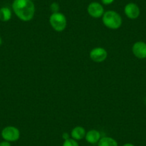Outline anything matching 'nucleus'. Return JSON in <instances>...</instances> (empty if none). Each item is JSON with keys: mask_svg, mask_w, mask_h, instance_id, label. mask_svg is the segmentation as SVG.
Returning a JSON list of instances; mask_svg holds the SVG:
<instances>
[{"mask_svg": "<svg viewBox=\"0 0 146 146\" xmlns=\"http://www.w3.org/2000/svg\"><path fill=\"white\" fill-rule=\"evenodd\" d=\"M62 137L63 140H67V139L70 138V135L67 133H64L62 134Z\"/></svg>", "mask_w": 146, "mask_h": 146, "instance_id": "nucleus-17", "label": "nucleus"}, {"mask_svg": "<svg viewBox=\"0 0 146 146\" xmlns=\"http://www.w3.org/2000/svg\"><path fill=\"white\" fill-rule=\"evenodd\" d=\"M90 57L95 62H102L108 57V52L102 47H95L90 52Z\"/></svg>", "mask_w": 146, "mask_h": 146, "instance_id": "nucleus-5", "label": "nucleus"}, {"mask_svg": "<svg viewBox=\"0 0 146 146\" xmlns=\"http://www.w3.org/2000/svg\"><path fill=\"white\" fill-rule=\"evenodd\" d=\"M12 11L7 7H3L0 9V21L6 22L12 18Z\"/></svg>", "mask_w": 146, "mask_h": 146, "instance_id": "nucleus-12", "label": "nucleus"}, {"mask_svg": "<svg viewBox=\"0 0 146 146\" xmlns=\"http://www.w3.org/2000/svg\"><path fill=\"white\" fill-rule=\"evenodd\" d=\"M2 37L0 36V46L2 45Z\"/></svg>", "mask_w": 146, "mask_h": 146, "instance_id": "nucleus-19", "label": "nucleus"}, {"mask_svg": "<svg viewBox=\"0 0 146 146\" xmlns=\"http://www.w3.org/2000/svg\"><path fill=\"white\" fill-rule=\"evenodd\" d=\"M145 104H146V98H145Z\"/></svg>", "mask_w": 146, "mask_h": 146, "instance_id": "nucleus-20", "label": "nucleus"}, {"mask_svg": "<svg viewBox=\"0 0 146 146\" xmlns=\"http://www.w3.org/2000/svg\"><path fill=\"white\" fill-rule=\"evenodd\" d=\"M12 9L20 20L29 22L33 19L35 13V7L31 0H14Z\"/></svg>", "mask_w": 146, "mask_h": 146, "instance_id": "nucleus-1", "label": "nucleus"}, {"mask_svg": "<svg viewBox=\"0 0 146 146\" xmlns=\"http://www.w3.org/2000/svg\"><path fill=\"white\" fill-rule=\"evenodd\" d=\"M50 24L53 29L57 32H62L67 27L66 17L60 12L52 13L50 17Z\"/></svg>", "mask_w": 146, "mask_h": 146, "instance_id": "nucleus-3", "label": "nucleus"}, {"mask_svg": "<svg viewBox=\"0 0 146 146\" xmlns=\"http://www.w3.org/2000/svg\"><path fill=\"white\" fill-rule=\"evenodd\" d=\"M123 146H135V145H133V143H125Z\"/></svg>", "mask_w": 146, "mask_h": 146, "instance_id": "nucleus-18", "label": "nucleus"}, {"mask_svg": "<svg viewBox=\"0 0 146 146\" xmlns=\"http://www.w3.org/2000/svg\"><path fill=\"white\" fill-rule=\"evenodd\" d=\"M1 135L4 140L8 142H16L20 137V131L15 126H7L2 129Z\"/></svg>", "mask_w": 146, "mask_h": 146, "instance_id": "nucleus-4", "label": "nucleus"}, {"mask_svg": "<svg viewBox=\"0 0 146 146\" xmlns=\"http://www.w3.org/2000/svg\"><path fill=\"white\" fill-rule=\"evenodd\" d=\"M31 1H32V2H33V1H35V0H31Z\"/></svg>", "mask_w": 146, "mask_h": 146, "instance_id": "nucleus-21", "label": "nucleus"}, {"mask_svg": "<svg viewBox=\"0 0 146 146\" xmlns=\"http://www.w3.org/2000/svg\"><path fill=\"white\" fill-rule=\"evenodd\" d=\"M102 22L106 27L110 29H117L121 27L123 19L117 12L113 10L105 12L102 15Z\"/></svg>", "mask_w": 146, "mask_h": 146, "instance_id": "nucleus-2", "label": "nucleus"}, {"mask_svg": "<svg viewBox=\"0 0 146 146\" xmlns=\"http://www.w3.org/2000/svg\"><path fill=\"white\" fill-rule=\"evenodd\" d=\"M101 134L98 130H90L87 132L85 135V140L89 144L94 145L98 144L99 140L101 138Z\"/></svg>", "mask_w": 146, "mask_h": 146, "instance_id": "nucleus-9", "label": "nucleus"}, {"mask_svg": "<svg viewBox=\"0 0 146 146\" xmlns=\"http://www.w3.org/2000/svg\"><path fill=\"white\" fill-rule=\"evenodd\" d=\"M124 12L127 18L130 19H135L140 16V10L139 7L135 3H128L125 7Z\"/></svg>", "mask_w": 146, "mask_h": 146, "instance_id": "nucleus-8", "label": "nucleus"}, {"mask_svg": "<svg viewBox=\"0 0 146 146\" xmlns=\"http://www.w3.org/2000/svg\"><path fill=\"white\" fill-rule=\"evenodd\" d=\"M62 146H80L79 143L77 140H74L72 137L67 139V140H64Z\"/></svg>", "mask_w": 146, "mask_h": 146, "instance_id": "nucleus-13", "label": "nucleus"}, {"mask_svg": "<svg viewBox=\"0 0 146 146\" xmlns=\"http://www.w3.org/2000/svg\"><path fill=\"white\" fill-rule=\"evenodd\" d=\"M0 146H12L11 145L10 142H8L7 140H3V141L0 142Z\"/></svg>", "mask_w": 146, "mask_h": 146, "instance_id": "nucleus-15", "label": "nucleus"}, {"mask_svg": "<svg viewBox=\"0 0 146 146\" xmlns=\"http://www.w3.org/2000/svg\"><path fill=\"white\" fill-rule=\"evenodd\" d=\"M98 146H118L117 140L111 137H102L98 142Z\"/></svg>", "mask_w": 146, "mask_h": 146, "instance_id": "nucleus-11", "label": "nucleus"}, {"mask_svg": "<svg viewBox=\"0 0 146 146\" xmlns=\"http://www.w3.org/2000/svg\"><path fill=\"white\" fill-rule=\"evenodd\" d=\"M88 146H94V145H88Z\"/></svg>", "mask_w": 146, "mask_h": 146, "instance_id": "nucleus-22", "label": "nucleus"}, {"mask_svg": "<svg viewBox=\"0 0 146 146\" xmlns=\"http://www.w3.org/2000/svg\"><path fill=\"white\" fill-rule=\"evenodd\" d=\"M133 54L137 58L143 60L146 58V43L145 42L138 41L133 44L132 47Z\"/></svg>", "mask_w": 146, "mask_h": 146, "instance_id": "nucleus-6", "label": "nucleus"}, {"mask_svg": "<svg viewBox=\"0 0 146 146\" xmlns=\"http://www.w3.org/2000/svg\"><path fill=\"white\" fill-rule=\"evenodd\" d=\"M88 12L90 16L93 18H100L102 17L104 12V8L102 5L98 2H91L88 7Z\"/></svg>", "mask_w": 146, "mask_h": 146, "instance_id": "nucleus-7", "label": "nucleus"}, {"mask_svg": "<svg viewBox=\"0 0 146 146\" xmlns=\"http://www.w3.org/2000/svg\"><path fill=\"white\" fill-rule=\"evenodd\" d=\"M101 1H102V3L104 4V5H109L113 3L115 0H101Z\"/></svg>", "mask_w": 146, "mask_h": 146, "instance_id": "nucleus-16", "label": "nucleus"}, {"mask_svg": "<svg viewBox=\"0 0 146 146\" xmlns=\"http://www.w3.org/2000/svg\"><path fill=\"white\" fill-rule=\"evenodd\" d=\"M50 9L53 13L55 12H59V9H60V5L57 2H53L51 5H50Z\"/></svg>", "mask_w": 146, "mask_h": 146, "instance_id": "nucleus-14", "label": "nucleus"}, {"mask_svg": "<svg viewBox=\"0 0 146 146\" xmlns=\"http://www.w3.org/2000/svg\"><path fill=\"white\" fill-rule=\"evenodd\" d=\"M86 130L82 126H76L72 130L71 133H70V137L74 140H81L85 137L86 135Z\"/></svg>", "mask_w": 146, "mask_h": 146, "instance_id": "nucleus-10", "label": "nucleus"}]
</instances>
